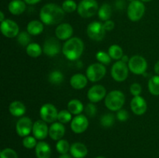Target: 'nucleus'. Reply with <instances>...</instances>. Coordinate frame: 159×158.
<instances>
[{"label": "nucleus", "mask_w": 159, "mask_h": 158, "mask_svg": "<svg viewBox=\"0 0 159 158\" xmlns=\"http://www.w3.org/2000/svg\"><path fill=\"white\" fill-rule=\"evenodd\" d=\"M65 15V12L62 7L54 3H48L40 9V19L44 25L52 26L61 23Z\"/></svg>", "instance_id": "nucleus-1"}, {"label": "nucleus", "mask_w": 159, "mask_h": 158, "mask_svg": "<svg viewBox=\"0 0 159 158\" xmlns=\"http://www.w3.org/2000/svg\"><path fill=\"white\" fill-rule=\"evenodd\" d=\"M84 50V43L79 37H71L62 46V53L68 60L74 61L80 58Z\"/></svg>", "instance_id": "nucleus-2"}, {"label": "nucleus", "mask_w": 159, "mask_h": 158, "mask_svg": "<svg viewBox=\"0 0 159 158\" xmlns=\"http://www.w3.org/2000/svg\"><path fill=\"white\" fill-rule=\"evenodd\" d=\"M104 103L109 110L117 112L123 108L125 103V95L119 90H113L107 94Z\"/></svg>", "instance_id": "nucleus-3"}, {"label": "nucleus", "mask_w": 159, "mask_h": 158, "mask_svg": "<svg viewBox=\"0 0 159 158\" xmlns=\"http://www.w3.org/2000/svg\"><path fill=\"white\" fill-rule=\"evenodd\" d=\"M99 6L96 0H82L78 5L77 12L82 18H90L96 15Z\"/></svg>", "instance_id": "nucleus-4"}, {"label": "nucleus", "mask_w": 159, "mask_h": 158, "mask_svg": "<svg viewBox=\"0 0 159 158\" xmlns=\"http://www.w3.org/2000/svg\"><path fill=\"white\" fill-rule=\"evenodd\" d=\"M128 68L134 74L141 75L146 72L148 68V62L144 57L140 55H134L129 60Z\"/></svg>", "instance_id": "nucleus-5"}, {"label": "nucleus", "mask_w": 159, "mask_h": 158, "mask_svg": "<svg viewBox=\"0 0 159 158\" xmlns=\"http://www.w3.org/2000/svg\"><path fill=\"white\" fill-rule=\"evenodd\" d=\"M145 12V6L141 0L130 2L127 7V16L132 22L139 21Z\"/></svg>", "instance_id": "nucleus-6"}, {"label": "nucleus", "mask_w": 159, "mask_h": 158, "mask_svg": "<svg viewBox=\"0 0 159 158\" xmlns=\"http://www.w3.org/2000/svg\"><path fill=\"white\" fill-rule=\"evenodd\" d=\"M128 65L121 60L113 64L111 68V76L113 80L117 82H123L127 78L129 73Z\"/></svg>", "instance_id": "nucleus-7"}, {"label": "nucleus", "mask_w": 159, "mask_h": 158, "mask_svg": "<svg viewBox=\"0 0 159 158\" xmlns=\"http://www.w3.org/2000/svg\"><path fill=\"white\" fill-rule=\"evenodd\" d=\"M107 69L105 65L100 63L92 64L86 69V77L92 82H97L102 80L106 75Z\"/></svg>", "instance_id": "nucleus-8"}, {"label": "nucleus", "mask_w": 159, "mask_h": 158, "mask_svg": "<svg viewBox=\"0 0 159 158\" xmlns=\"http://www.w3.org/2000/svg\"><path fill=\"white\" fill-rule=\"evenodd\" d=\"M87 35L91 40L95 41H101L104 39L106 35V29L103 23L98 21L92 22L87 26Z\"/></svg>", "instance_id": "nucleus-9"}, {"label": "nucleus", "mask_w": 159, "mask_h": 158, "mask_svg": "<svg viewBox=\"0 0 159 158\" xmlns=\"http://www.w3.org/2000/svg\"><path fill=\"white\" fill-rule=\"evenodd\" d=\"M58 111L57 108L51 103H46L40 109V116L42 120L47 123H53L57 120Z\"/></svg>", "instance_id": "nucleus-10"}, {"label": "nucleus", "mask_w": 159, "mask_h": 158, "mask_svg": "<svg viewBox=\"0 0 159 158\" xmlns=\"http://www.w3.org/2000/svg\"><path fill=\"white\" fill-rule=\"evenodd\" d=\"M33 125L34 122L29 117L26 116L20 117L16 124V131L17 135L21 137L30 136L33 130Z\"/></svg>", "instance_id": "nucleus-11"}, {"label": "nucleus", "mask_w": 159, "mask_h": 158, "mask_svg": "<svg viewBox=\"0 0 159 158\" xmlns=\"http://www.w3.org/2000/svg\"><path fill=\"white\" fill-rule=\"evenodd\" d=\"M2 33L7 38L16 37L20 33V27L15 21L6 19L1 23L0 26Z\"/></svg>", "instance_id": "nucleus-12"}, {"label": "nucleus", "mask_w": 159, "mask_h": 158, "mask_svg": "<svg viewBox=\"0 0 159 158\" xmlns=\"http://www.w3.org/2000/svg\"><path fill=\"white\" fill-rule=\"evenodd\" d=\"M61 46L58 39L55 37H50L45 40L43 46V51L48 57H55L60 53Z\"/></svg>", "instance_id": "nucleus-13"}, {"label": "nucleus", "mask_w": 159, "mask_h": 158, "mask_svg": "<svg viewBox=\"0 0 159 158\" xmlns=\"http://www.w3.org/2000/svg\"><path fill=\"white\" fill-rule=\"evenodd\" d=\"M107 96V89L104 86L96 85L92 86L87 92V98L92 103H96L102 101Z\"/></svg>", "instance_id": "nucleus-14"}, {"label": "nucleus", "mask_w": 159, "mask_h": 158, "mask_svg": "<svg viewBox=\"0 0 159 158\" xmlns=\"http://www.w3.org/2000/svg\"><path fill=\"white\" fill-rule=\"evenodd\" d=\"M89 127V120L85 115H78L75 116L71 122V129L73 133L80 134L84 133Z\"/></svg>", "instance_id": "nucleus-15"}, {"label": "nucleus", "mask_w": 159, "mask_h": 158, "mask_svg": "<svg viewBox=\"0 0 159 158\" xmlns=\"http://www.w3.org/2000/svg\"><path fill=\"white\" fill-rule=\"evenodd\" d=\"M32 133L37 139H44L47 136H49V127L47 125V122L42 119L34 122Z\"/></svg>", "instance_id": "nucleus-16"}, {"label": "nucleus", "mask_w": 159, "mask_h": 158, "mask_svg": "<svg viewBox=\"0 0 159 158\" xmlns=\"http://www.w3.org/2000/svg\"><path fill=\"white\" fill-rule=\"evenodd\" d=\"M130 108L137 116H141L147 111L148 105L145 99L141 95L134 96L130 102Z\"/></svg>", "instance_id": "nucleus-17"}, {"label": "nucleus", "mask_w": 159, "mask_h": 158, "mask_svg": "<svg viewBox=\"0 0 159 158\" xmlns=\"http://www.w3.org/2000/svg\"><path fill=\"white\" fill-rule=\"evenodd\" d=\"M73 35V28L69 23H60L55 29V36L60 40H68Z\"/></svg>", "instance_id": "nucleus-18"}, {"label": "nucleus", "mask_w": 159, "mask_h": 158, "mask_svg": "<svg viewBox=\"0 0 159 158\" xmlns=\"http://www.w3.org/2000/svg\"><path fill=\"white\" fill-rule=\"evenodd\" d=\"M65 133V127L64 124L59 122L51 123L49 127V136L53 140L58 141L62 139Z\"/></svg>", "instance_id": "nucleus-19"}, {"label": "nucleus", "mask_w": 159, "mask_h": 158, "mask_svg": "<svg viewBox=\"0 0 159 158\" xmlns=\"http://www.w3.org/2000/svg\"><path fill=\"white\" fill-rule=\"evenodd\" d=\"M70 153L74 158H84L88 154V149L82 143L76 142L71 144Z\"/></svg>", "instance_id": "nucleus-20"}, {"label": "nucleus", "mask_w": 159, "mask_h": 158, "mask_svg": "<svg viewBox=\"0 0 159 158\" xmlns=\"http://www.w3.org/2000/svg\"><path fill=\"white\" fill-rule=\"evenodd\" d=\"M35 153L37 158H50L51 155V147L48 143L40 141L35 147Z\"/></svg>", "instance_id": "nucleus-21"}, {"label": "nucleus", "mask_w": 159, "mask_h": 158, "mask_svg": "<svg viewBox=\"0 0 159 158\" xmlns=\"http://www.w3.org/2000/svg\"><path fill=\"white\" fill-rule=\"evenodd\" d=\"M88 83V78L82 74H75L70 78V85L74 89H83Z\"/></svg>", "instance_id": "nucleus-22"}, {"label": "nucleus", "mask_w": 159, "mask_h": 158, "mask_svg": "<svg viewBox=\"0 0 159 158\" xmlns=\"http://www.w3.org/2000/svg\"><path fill=\"white\" fill-rule=\"evenodd\" d=\"M9 111L12 116L23 117L26 111V106L23 102L20 101H14L11 102L9 106Z\"/></svg>", "instance_id": "nucleus-23"}, {"label": "nucleus", "mask_w": 159, "mask_h": 158, "mask_svg": "<svg viewBox=\"0 0 159 158\" xmlns=\"http://www.w3.org/2000/svg\"><path fill=\"white\" fill-rule=\"evenodd\" d=\"M26 2L23 0H12L9 2L8 9L12 15H21L26 10Z\"/></svg>", "instance_id": "nucleus-24"}, {"label": "nucleus", "mask_w": 159, "mask_h": 158, "mask_svg": "<svg viewBox=\"0 0 159 158\" xmlns=\"http://www.w3.org/2000/svg\"><path fill=\"white\" fill-rule=\"evenodd\" d=\"M26 31L31 36L40 35L43 31V23L38 20H32L27 24Z\"/></svg>", "instance_id": "nucleus-25"}, {"label": "nucleus", "mask_w": 159, "mask_h": 158, "mask_svg": "<svg viewBox=\"0 0 159 158\" xmlns=\"http://www.w3.org/2000/svg\"><path fill=\"white\" fill-rule=\"evenodd\" d=\"M83 104L79 99H71L68 103V110L72 115H80L84 111Z\"/></svg>", "instance_id": "nucleus-26"}, {"label": "nucleus", "mask_w": 159, "mask_h": 158, "mask_svg": "<svg viewBox=\"0 0 159 158\" xmlns=\"http://www.w3.org/2000/svg\"><path fill=\"white\" fill-rule=\"evenodd\" d=\"M112 15V8L108 3H104L99 7L98 10V16L102 21H107L110 20Z\"/></svg>", "instance_id": "nucleus-27"}, {"label": "nucleus", "mask_w": 159, "mask_h": 158, "mask_svg": "<svg viewBox=\"0 0 159 158\" xmlns=\"http://www.w3.org/2000/svg\"><path fill=\"white\" fill-rule=\"evenodd\" d=\"M26 54L28 56L31 57H38L43 53V48L38 44V43H30L26 48Z\"/></svg>", "instance_id": "nucleus-28"}, {"label": "nucleus", "mask_w": 159, "mask_h": 158, "mask_svg": "<svg viewBox=\"0 0 159 158\" xmlns=\"http://www.w3.org/2000/svg\"><path fill=\"white\" fill-rule=\"evenodd\" d=\"M148 88L151 94L155 96L159 95V75L156 74L149 79Z\"/></svg>", "instance_id": "nucleus-29"}, {"label": "nucleus", "mask_w": 159, "mask_h": 158, "mask_svg": "<svg viewBox=\"0 0 159 158\" xmlns=\"http://www.w3.org/2000/svg\"><path fill=\"white\" fill-rule=\"evenodd\" d=\"M108 54L111 57L112 59L116 60H121L122 57L124 56V51L121 46L117 44H113L109 47Z\"/></svg>", "instance_id": "nucleus-30"}, {"label": "nucleus", "mask_w": 159, "mask_h": 158, "mask_svg": "<svg viewBox=\"0 0 159 158\" xmlns=\"http://www.w3.org/2000/svg\"><path fill=\"white\" fill-rule=\"evenodd\" d=\"M64 78H65V77H64V74H62L61 71H57V70L51 71L48 75V81L52 85H60L61 83L64 81Z\"/></svg>", "instance_id": "nucleus-31"}, {"label": "nucleus", "mask_w": 159, "mask_h": 158, "mask_svg": "<svg viewBox=\"0 0 159 158\" xmlns=\"http://www.w3.org/2000/svg\"><path fill=\"white\" fill-rule=\"evenodd\" d=\"M70 146L69 143L66 139H60L56 143V150L61 154H66L68 151H70Z\"/></svg>", "instance_id": "nucleus-32"}, {"label": "nucleus", "mask_w": 159, "mask_h": 158, "mask_svg": "<svg viewBox=\"0 0 159 158\" xmlns=\"http://www.w3.org/2000/svg\"><path fill=\"white\" fill-rule=\"evenodd\" d=\"M30 34L26 31H23L20 33L19 35L17 36V42L20 45L23 46H27L30 43H31V37Z\"/></svg>", "instance_id": "nucleus-33"}, {"label": "nucleus", "mask_w": 159, "mask_h": 158, "mask_svg": "<svg viewBox=\"0 0 159 158\" xmlns=\"http://www.w3.org/2000/svg\"><path fill=\"white\" fill-rule=\"evenodd\" d=\"M72 120V114L68 110H61L58 112L57 121L62 124H67Z\"/></svg>", "instance_id": "nucleus-34"}, {"label": "nucleus", "mask_w": 159, "mask_h": 158, "mask_svg": "<svg viewBox=\"0 0 159 158\" xmlns=\"http://www.w3.org/2000/svg\"><path fill=\"white\" fill-rule=\"evenodd\" d=\"M96 60L99 61V63L102 64L103 65H108L110 64V62H111V57L110 56V54L108 53H106L105 51H98L96 53Z\"/></svg>", "instance_id": "nucleus-35"}, {"label": "nucleus", "mask_w": 159, "mask_h": 158, "mask_svg": "<svg viewBox=\"0 0 159 158\" xmlns=\"http://www.w3.org/2000/svg\"><path fill=\"white\" fill-rule=\"evenodd\" d=\"M115 122V118L113 114L110 113H107V114L102 115V117L100 119V123L101 125L106 128H109L111 127L112 125L114 124Z\"/></svg>", "instance_id": "nucleus-36"}, {"label": "nucleus", "mask_w": 159, "mask_h": 158, "mask_svg": "<svg viewBox=\"0 0 159 158\" xmlns=\"http://www.w3.org/2000/svg\"><path fill=\"white\" fill-rule=\"evenodd\" d=\"M62 9L65 12L71 13L78 9V6L74 0H65L62 3Z\"/></svg>", "instance_id": "nucleus-37"}, {"label": "nucleus", "mask_w": 159, "mask_h": 158, "mask_svg": "<svg viewBox=\"0 0 159 158\" xmlns=\"http://www.w3.org/2000/svg\"><path fill=\"white\" fill-rule=\"evenodd\" d=\"M37 139L34 136H27L26 137H23V146L26 149H33L35 148L37 146Z\"/></svg>", "instance_id": "nucleus-38"}, {"label": "nucleus", "mask_w": 159, "mask_h": 158, "mask_svg": "<svg viewBox=\"0 0 159 158\" xmlns=\"http://www.w3.org/2000/svg\"><path fill=\"white\" fill-rule=\"evenodd\" d=\"M1 158H18L16 152L11 148L3 149L0 153Z\"/></svg>", "instance_id": "nucleus-39"}, {"label": "nucleus", "mask_w": 159, "mask_h": 158, "mask_svg": "<svg viewBox=\"0 0 159 158\" xmlns=\"http://www.w3.org/2000/svg\"><path fill=\"white\" fill-rule=\"evenodd\" d=\"M84 111H85V113L89 116V117H94L96 116V112H97V108L95 105L94 103H90L87 104L86 106L84 108Z\"/></svg>", "instance_id": "nucleus-40"}, {"label": "nucleus", "mask_w": 159, "mask_h": 158, "mask_svg": "<svg viewBox=\"0 0 159 158\" xmlns=\"http://www.w3.org/2000/svg\"><path fill=\"white\" fill-rule=\"evenodd\" d=\"M129 113L126 109L121 108L116 112V119L120 122H125L128 119Z\"/></svg>", "instance_id": "nucleus-41"}, {"label": "nucleus", "mask_w": 159, "mask_h": 158, "mask_svg": "<svg viewBox=\"0 0 159 158\" xmlns=\"http://www.w3.org/2000/svg\"><path fill=\"white\" fill-rule=\"evenodd\" d=\"M142 91V87L138 83H133L130 87V91L132 95L138 96L141 94Z\"/></svg>", "instance_id": "nucleus-42"}, {"label": "nucleus", "mask_w": 159, "mask_h": 158, "mask_svg": "<svg viewBox=\"0 0 159 158\" xmlns=\"http://www.w3.org/2000/svg\"><path fill=\"white\" fill-rule=\"evenodd\" d=\"M103 26L105 28L106 31H111L114 29V22L112 21V20H109L107 21H105L103 23Z\"/></svg>", "instance_id": "nucleus-43"}, {"label": "nucleus", "mask_w": 159, "mask_h": 158, "mask_svg": "<svg viewBox=\"0 0 159 158\" xmlns=\"http://www.w3.org/2000/svg\"><path fill=\"white\" fill-rule=\"evenodd\" d=\"M26 4H29V5H35L37 3L40 2L41 0H23Z\"/></svg>", "instance_id": "nucleus-44"}, {"label": "nucleus", "mask_w": 159, "mask_h": 158, "mask_svg": "<svg viewBox=\"0 0 159 158\" xmlns=\"http://www.w3.org/2000/svg\"><path fill=\"white\" fill-rule=\"evenodd\" d=\"M154 71L157 75H159V60L155 63V67H154Z\"/></svg>", "instance_id": "nucleus-45"}, {"label": "nucleus", "mask_w": 159, "mask_h": 158, "mask_svg": "<svg viewBox=\"0 0 159 158\" xmlns=\"http://www.w3.org/2000/svg\"><path fill=\"white\" fill-rule=\"evenodd\" d=\"M129 60H130V58H129V57L127 55H125V54H124V56L122 57V58H121V60L122 61H124V63H128Z\"/></svg>", "instance_id": "nucleus-46"}, {"label": "nucleus", "mask_w": 159, "mask_h": 158, "mask_svg": "<svg viewBox=\"0 0 159 158\" xmlns=\"http://www.w3.org/2000/svg\"><path fill=\"white\" fill-rule=\"evenodd\" d=\"M5 20V16H4V13H3V12H0V21L3 22Z\"/></svg>", "instance_id": "nucleus-47"}, {"label": "nucleus", "mask_w": 159, "mask_h": 158, "mask_svg": "<svg viewBox=\"0 0 159 158\" xmlns=\"http://www.w3.org/2000/svg\"><path fill=\"white\" fill-rule=\"evenodd\" d=\"M59 158H72V157H71L70 155L67 154L66 153V154H61L60 156H59Z\"/></svg>", "instance_id": "nucleus-48"}, {"label": "nucleus", "mask_w": 159, "mask_h": 158, "mask_svg": "<svg viewBox=\"0 0 159 158\" xmlns=\"http://www.w3.org/2000/svg\"><path fill=\"white\" fill-rule=\"evenodd\" d=\"M141 2H149L152 1V0H141Z\"/></svg>", "instance_id": "nucleus-49"}, {"label": "nucleus", "mask_w": 159, "mask_h": 158, "mask_svg": "<svg viewBox=\"0 0 159 158\" xmlns=\"http://www.w3.org/2000/svg\"><path fill=\"white\" fill-rule=\"evenodd\" d=\"M96 158H106V157H104V156H97V157H96Z\"/></svg>", "instance_id": "nucleus-50"}, {"label": "nucleus", "mask_w": 159, "mask_h": 158, "mask_svg": "<svg viewBox=\"0 0 159 158\" xmlns=\"http://www.w3.org/2000/svg\"><path fill=\"white\" fill-rule=\"evenodd\" d=\"M128 1H130V2H133V1H134V0H128Z\"/></svg>", "instance_id": "nucleus-51"}]
</instances>
